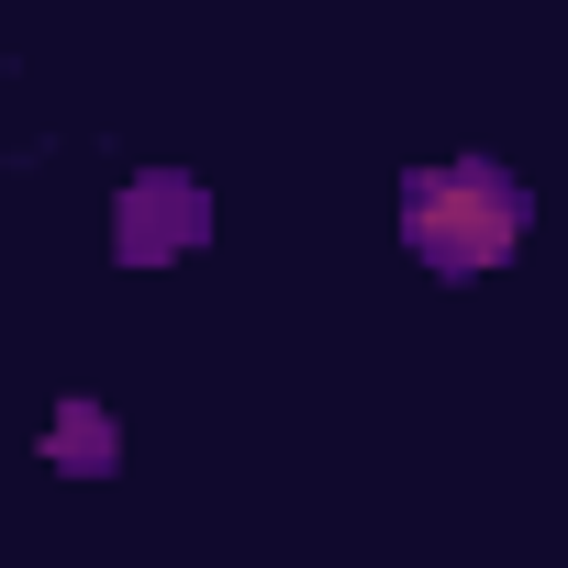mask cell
Returning a JSON list of instances; mask_svg holds the SVG:
<instances>
[{
    "mask_svg": "<svg viewBox=\"0 0 568 568\" xmlns=\"http://www.w3.org/2000/svg\"><path fill=\"white\" fill-rule=\"evenodd\" d=\"M45 457L79 468V479H101V468H112V413H101V402H68V413L45 424Z\"/></svg>",
    "mask_w": 568,
    "mask_h": 568,
    "instance_id": "cell-3",
    "label": "cell"
},
{
    "mask_svg": "<svg viewBox=\"0 0 568 568\" xmlns=\"http://www.w3.org/2000/svg\"><path fill=\"white\" fill-rule=\"evenodd\" d=\"M201 234H212L201 179H179V168L123 179V201H112V256H123V267H168V256H190Z\"/></svg>",
    "mask_w": 568,
    "mask_h": 568,
    "instance_id": "cell-2",
    "label": "cell"
},
{
    "mask_svg": "<svg viewBox=\"0 0 568 568\" xmlns=\"http://www.w3.org/2000/svg\"><path fill=\"white\" fill-rule=\"evenodd\" d=\"M524 223H535V190L513 168H490V156H457V168H413L402 179V234H413V256L435 278L501 267L524 245Z\"/></svg>",
    "mask_w": 568,
    "mask_h": 568,
    "instance_id": "cell-1",
    "label": "cell"
}]
</instances>
